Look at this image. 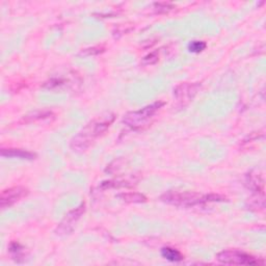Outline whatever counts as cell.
I'll list each match as a JSON object with an SVG mask.
<instances>
[{"label":"cell","mask_w":266,"mask_h":266,"mask_svg":"<svg viewBox=\"0 0 266 266\" xmlns=\"http://www.w3.org/2000/svg\"><path fill=\"white\" fill-rule=\"evenodd\" d=\"M224 196L219 194H206L201 195L193 192H178V191H169L161 195V201L178 207H193L200 204L208 202H222Z\"/></svg>","instance_id":"obj_2"},{"label":"cell","mask_w":266,"mask_h":266,"mask_svg":"<svg viewBox=\"0 0 266 266\" xmlns=\"http://www.w3.org/2000/svg\"><path fill=\"white\" fill-rule=\"evenodd\" d=\"M1 156L8 157V158H19L25 160H34L37 158V155L35 153L21 149H1Z\"/></svg>","instance_id":"obj_9"},{"label":"cell","mask_w":266,"mask_h":266,"mask_svg":"<svg viewBox=\"0 0 266 266\" xmlns=\"http://www.w3.org/2000/svg\"><path fill=\"white\" fill-rule=\"evenodd\" d=\"M116 196L126 203H145L147 201L146 196L139 192H122Z\"/></svg>","instance_id":"obj_10"},{"label":"cell","mask_w":266,"mask_h":266,"mask_svg":"<svg viewBox=\"0 0 266 266\" xmlns=\"http://www.w3.org/2000/svg\"><path fill=\"white\" fill-rule=\"evenodd\" d=\"M85 211V204L82 203L75 209L69 211L64 220L58 224L55 229V234L58 236H67L71 234L75 228L77 222L80 220L82 214Z\"/></svg>","instance_id":"obj_5"},{"label":"cell","mask_w":266,"mask_h":266,"mask_svg":"<svg viewBox=\"0 0 266 266\" xmlns=\"http://www.w3.org/2000/svg\"><path fill=\"white\" fill-rule=\"evenodd\" d=\"M216 260L223 264L228 265H263L264 261L256 258L252 255L237 251L227 250L216 255Z\"/></svg>","instance_id":"obj_4"},{"label":"cell","mask_w":266,"mask_h":266,"mask_svg":"<svg viewBox=\"0 0 266 266\" xmlns=\"http://www.w3.org/2000/svg\"><path fill=\"white\" fill-rule=\"evenodd\" d=\"M163 105L164 102L157 101L141 108L139 111L128 113L124 116L123 122L131 127L132 129H141V128L147 126L151 122L154 115L157 114V112L161 110Z\"/></svg>","instance_id":"obj_3"},{"label":"cell","mask_w":266,"mask_h":266,"mask_svg":"<svg viewBox=\"0 0 266 266\" xmlns=\"http://www.w3.org/2000/svg\"><path fill=\"white\" fill-rule=\"evenodd\" d=\"M246 185H248L249 189L254 192L263 194L264 181L259 173L252 171L248 176H246Z\"/></svg>","instance_id":"obj_8"},{"label":"cell","mask_w":266,"mask_h":266,"mask_svg":"<svg viewBox=\"0 0 266 266\" xmlns=\"http://www.w3.org/2000/svg\"><path fill=\"white\" fill-rule=\"evenodd\" d=\"M161 256L164 259L172 262H179L183 260V255L178 250L167 248V246L166 248L161 249Z\"/></svg>","instance_id":"obj_11"},{"label":"cell","mask_w":266,"mask_h":266,"mask_svg":"<svg viewBox=\"0 0 266 266\" xmlns=\"http://www.w3.org/2000/svg\"><path fill=\"white\" fill-rule=\"evenodd\" d=\"M9 253L12 254L13 256V259L17 262L20 263L22 259L23 261H25V252H24V248L22 245H20L17 242H13L11 243V245H9Z\"/></svg>","instance_id":"obj_12"},{"label":"cell","mask_w":266,"mask_h":266,"mask_svg":"<svg viewBox=\"0 0 266 266\" xmlns=\"http://www.w3.org/2000/svg\"><path fill=\"white\" fill-rule=\"evenodd\" d=\"M206 46H207L206 43L203 41H192L191 43H190L189 49H190V52L199 53V52H202L204 50Z\"/></svg>","instance_id":"obj_13"},{"label":"cell","mask_w":266,"mask_h":266,"mask_svg":"<svg viewBox=\"0 0 266 266\" xmlns=\"http://www.w3.org/2000/svg\"><path fill=\"white\" fill-rule=\"evenodd\" d=\"M201 84L199 83H181L175 87L174 95L178 102L184 106L193 99V97L198 93Z\"/></svg>","instance_id":"obj_7"},{"label":"cell","mask_w":266,"mask_h":266,"mask_svg":"<svg viewBox=\"0 0 266 266\" xmlns=\"http://www.w3.org/2000/svg\"><path fill=\"white\" fill-rule=\"evenodd\" d=\"M153 5H154V8H156L158 13H166L174 8V5L169 2H156Z\"/></svg>","instance_id":"obj_14"},{"label":"cell","mask_w":266,"mask_h":266,"mask_svg":"<svg viewBox=\"0 0 266 266\" xmlns=\"http://www.w3.org/2000/svg\"><path fill=\"white\" fill-rule=\"evenodd\" d=\"M158 62V54L157 52H152L144 57V65H154Z\"/></svg>","instance_id":"obj_15"},{"label":"cell","mask_w":266,"mask_h":266,"mask_svg":"<svg viewBox=\"0 0 266 266\" xmlns=\"http://www.w3.org/2000/svg\"><path fill=\"white\" fill-rule=\"evenodd\" d=\"M114 120V116L113 114H107L88 123L72 140L70 145L71 149L75 152H83L87 150L98 137L104 134Z\"/></svg>","instance_id":"obj_1"},{"label":"cell","mask_w":266,"mask_h":266,"mask_svg":"<svg viewBox=\"0 0 266 266\" xmlns=\"http://www.w3.org/2000/svg\"><path fill=\"white\" fill-rule=\"evenodd\" d=\"M27 194L28 190L23 186H14L11 189H6L2 190L1 196H0V206L2 209H5L25 198Z\"/></svg>","instance_id":"obj_6"}]
</instances>
